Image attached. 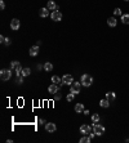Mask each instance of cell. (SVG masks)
Instances as JSON below:
<instances>
[{
    "label": "cell",
    "mask_w": 129,
    "mask_h": 143,
    "mask_svg": "<svg viewBox=\"0 0 129 143\" xmlns=\"http://www.w3.org/2000/svg\"><path fill=\"white\" fill-rule=\"evenodd\" d=\"M92 84H93V78L88 74H84L81 76V85L83 86H90Z\"/></svg>",
    "instance_id": "obj_1"
},
{
    "label": "cell",
    "mask_w": 129,
    "mask_h": 143,
    "mask_svg": "<svg viewBox=\"0 0 129 143\" xmlns=\"http://www.w3.org/2000/svg\"><path fill=\"white\" fill-rule=\"evenodd\" d=\"M80 88H81V82H72L71 85H70V92L72 93V94H79L80 93Z\"/></svg>",
    "instance_id": "obj_2"
},
{
    "label": "cell",
    "mask_w": 129,
    "mask_h": 143,
    "mask_svg": "<svg viewBox=\"0 0 129 143\" xmlns=\"http://www.w3.org/2000/svg\"><path fill=\"white\" fill-rule=\"evenodd\" d=\"M93 132L96 133V135H102V134L105 133V126L101 125V124L96 123L93 125Z\"/></svg>",
    "instance_id": "obj_3"
},
{
    "label": "cell",
    "mask_w": 129,
    "mask_h": 143,
    "mask_svg": "<svg viewBox=\"0 0 129 143\" xmlns=\"http://www.w3.org/2000/svg\"><path fill=\"white\" fill-rule=\"evenodd\" d=\"M10 68H12V70H14L17 75H21L22 70H23L18 61H12V62H10Z\"/></svg>",
    "instance_id": "obj_4"
},
{
    "label": "cell",
    "mask_w": 129,
    "mask_h": 143,
    "mask_svg": "<svg viewBox=\"0 0 129 143\" xmlns=\"http://www.w3.org/2000/svg\"><path fill=\"white\" fill-rule=\"evenodd\" d=\"M0 78H1V80H4V81H7V80H9L10 78H12V71L10 70H1L0 71Z\"/></svg>",
    "instance_id": "obj_5"
},
{
    "label": "cell",
    "mask_w": 129,
    "mask_h": 143,
    "mask_svg": "<svg viewBox=\"0 0 129 143\" xmlns=\"http://www.w3.org/2000/svg\"><path fill=\"white\" fill-rule=\"evenodd\" d=\"M50 18L53 21H56V22H58V21L62 20V13H61L60 10H53V12L50 13Z\"/></svg>",
    "instance_id": "obj_6"
},
{
    "label": "cell",
    "mask_w": 129,
    "mask_h": 143,
    "mask_svg": "<svg viewBox=\"0 0 129 143\" xmlns=\"http://www.w3.org/2000/svg\"><path fill=\"white\" fill-rule=\"evenodd\" d=\"M46 8H48L49 10H58V9H60V7H58V5H57L53 0H49V1H48Z\"/></svg>",
    "instance_id": "obj_7"
},
{
    "label": "cell",
    "mask_w": 129,
    "mask_h": 143,
    "mask_svg": "<svg viewBox=\"0 0 129 143\" xmlns=\"http://www.w3.org/2000/svg\"><path fill=\"white\" fill-rule=\"evenodd\" d=\"M60 88H61V86H58L57 84H52V85H49V88H48V92H49L50 94H56V93H58Z\"/></svg>",
    "instance_id": "obj_8"
},
{
    "label": "cell",
    "mask_w": 129,
    "mask_h": 143,
    "mask_svg": "<svg viewBox=\"0 0 129 143\" xmlns=\"http://www.w3.org/2000/svg\"><path fill=\"white\" fill-rule=\"evenodd\" d=\"M45 130L49 132V133H53V132L57 130V126H56V124L53 123H46L45 124Z\"/></svg>",
    "instance_id": "obj_9"
},
{
    "label": "cell",
    "mask_w": 129,
    "mask_h": 143,
    "mask_svg": "<svg viewBox=\"0 0 129 143\" xmlns=\"http://www.w3.org/2000/svg\"><path fill=\"white\" fill-rule=\"evenodd\" d=\"M62 82H63L64 85H71L74 82V79H72L71 75H64L63 78H62Z\"/></svg>",
    "instance_id": "obj_10"
},
{
    "label": "cell",
    "mask_w": 129,
    "mask_h": 143,
    "mask_svg": "<svg viewBox=\"0 0 129 143\" xmlns=\"http://www.w3.org/2000/svg\"><path fill=\"white\" fill-rule=\"evenodd\" d=\"M20 26H21V22L17 20V18H14V20L10 21V28H12V30H18Z\"/></svg>",
    "instance_id": "obj_11"
},
{
    "label": "cell",
    "mask_w": 129,
    "mask_h": 143,
    "mask_svg": "<svg viewBox=\"0 0 129 143\" xmlns=\"http://www.w3.org/2000/svg\"><path fill=\"white\" fill-rule=\"evenodd\" d=\"M80 133H81V134H84V135H88V134L90 133V126H89V125H86V124L81 125V126H80Z\"/></svg>",
    "instance_id": "obj_12"
},
{
    "label": "cell",
    "mask_w": 129,
    "mask_h": 143,
    "mask_svg": "<svg viewBox=\"0 0 129 143\" xmlns=\"http://www.w3.org/2000/svg\"><path fill=\"white\" fill-rule=\"evenodd\" d=\"M28 53H30V56H31V57L38 56V53H39V45H34V46H31Z\"/></svg>",
    "instance_id": "obj_13"
},
{
    "label": "cell",
    "mask_w": 129,
    "mask_h": 143,
    "mask_svg": "<svg viewBox=\"0 0 129 143\" xmlns=\"http://www.w3.org/2000/svg\"><path fill=\"white\" fill-rule=\"evenodd\" d=\"M84 104L83 103H76V106H75V112L76 114H83L84 112Z\"/></svg>",
    "instance_id": "obj_14"
},
{
    "label": "cell",
    "mask_w": 129,
    "mask_h": 143,
    "mask_svg": "<svg viewBox=\"0 0 129 143\" xmlns=\"http://www.w3.org/2000/svg\"><path fill=\"white\" fill-rule=\"evenodd\" d=\"M52 82L53 84H57V85H60V86H62V85H64L63 82H62V79H60V76H52Z\"/></svg>",
    "instance_id": "obj_15"
},
{
    "label": "cell",
    "mask_w": 129,
    "mask_h": 143,
    "mask_svg": "<svg viewBox=\"0 0 129 143\" xmlns=\"http://www.w3.org/2000/svg\"><path fill=\"white\" fill-rule=\"evenodd\" d=\"M39 16L43 17V18L48 17V16H49V9H48V8H42V9L39 10Z\"/></svg>",
    "instance_id": "obj_16"
},
{
    "label": "cell",
    "mask_w": 129,
    "mask_h": 143,
    "mask_svg": "<svg viewBox=\"0 0 129 143\" xmlns=\"http://www.w3.org/2000/svg\"><path fill=\"white\" fill-rule=\"evenodd\" d=\"M107 25L110 26V27H115V26L118 25V21H116L115 17H110V18L107 20Z\"/></svg>",
    "instance_id": "obj_17"
},
{
    "label": "cell",
    "mask_w": 129,
    "mask_h": 143,
    "mask_svg": "<svg viewBox=\"0 0 129 143\" xmlns=\"http://www.w3.org/2000/svg\"><path fill=\"white\" fill-rule=\"evenodd\" d=\"M110 101H108L107 98H105V99H101V101H99V106H101V107H103V108H108V107H110Z\"/></svg>",
    "instance_id": "obj_18"
},
{
    "label": "cell",
    "mask_w": 129,
    "mask_h": 143,
    "mask_svg": "<svg viewBox=\"0 0 129 143\" xmlns=\"http://www.w3.org/2000/svg\"><path fill=\"white\" fill-rule=\"evenodd\" d=\"M44 70H45L46 72L52 71V70H53V64H52L50 62H45V63H44Z\"/></svg>",
    "instance_id": "obj_19"
},
{
    "label": "cell",
    "mask_w": 129,
    "mask_h": 143,
    "mask_svg": "<svg viewBox=\"0 0 129 143\" xmlns=\"http://www.w3.org/2000/svg\"><path fill=\"white\" fill-rule=\"evenodd\" d=\"M106 98L111 102V101H114V99L116 98V94H115L114 92H108V93H106Z\"/></svg>",
    "instance_id": "obj_20"
},
{
    "label": "cell",
    "mask_w": 129,
    "mask_h": 143,
    "mask_svg": "<svg viewBox=\"0 0 129 143\" xmlns=\"http://www.w3.org/2000/svg\"><path fill=\"white\" fill-rule=\"evenodd\" d=\"M30 74H31V70H30L28 67H26V68H23V70H22V72H21V75H22V76H23V78H26V76H28Z\"/></svg>",
    "instance_id": "obj_21"
},
{
    "label": "cell",
    "mask_w": 129,
    "mask_h": 143,
    "mask_svg": "<svg viewBox=\"0 0 129 143\" xmlns=\"http://www.w3.org/2000/svg\"><path fill=\"white\" fill-rule=\"evenodd\" d=\"M121 22L124 25H129V14H121Z\"/></svg>",
    "instance_id": "obj_22"
},
{
    "label": "cell",
    "mask_w": 129,
    "mask_h": 143,
    "mask_svg": "<svg viewBox=\"0 0 129 143\" xmlns=\"http://www.w3.org/2000/svg\"><path fill=\"white\" fill-rule=\"evenodd\" d=\"M99 119H101V117H99V115H98V114H93V115H92V121H93V124L98 123V121H99Z\"/></svg>",
    "instance_id": "obj_23"
},
{
    "label": "cell",
    "mask_w": 129,
    "mask_h": 143,
    "mask_svg": "<svg viewBox=\"0 0 129 143\" xmlns=\"http://www.w3.org/2000/svg\"><path fill=\"white\" fill-rule=\"evenodd\" d=\"M90 141H92V138L90 137H85V135L80 138V143H89Z\"/></svg>",
    "instance_id": "obj_24"
},
{
    "label": "cell",
    "mask_w": 129,
    "mask_h": 143,
    "mask_svg": "<svg viewBox=\"0 0 129 143\" xmlns=\"http://www.w3.org/2000/svg\"><path fill=\"white\" fill-rule=\"evenodd\" d=\"M74 98H75V94H72V93L70 92V93L67 94V101H68V102H72V101H74Z\"/></svg>",
    "instance_id": "obj_25"
},
{
    "label": "cell",
    "mask_w": 129,
    "mask_h": 143,
    "mask_svg": "<svg viewBox=\"0 0 129 143\" xmlns=\"http://www.w3.org/2000/svg\"><path fill=\"white\" fill-rule=\"evenodd\" d=\"M16 82H17V84H22V82H23V76H22V75H17Z\"/></svg>",
    "instance_id": "obj_26"
},
{
    "label": "cell",
    "mask_w": 129,
    "mask_h": 143,
    "mask_svg": "<svg viewBox=\"0 0 129 143\" xmlns=\"http://www.w3.org/2000/svg\"><path fill=\"white\" fill-rule=\"evenodd\" d=\"M114 14H115V16H121V9H120V8H115Z\"/></svg>",
    "instance_id": "obj_27"
},
{
    "label": "cell",
    "mask_w": 129,
    "mask_h": 143,
    "mask_svg": "<svg viewBox=\"0 0 129 143\" xmlns=\"http://www.w3.org/2000/svg\"><path fill=\"white\" fill-rule=\"evenodd\" d=\"M3 44H5V45H10V39H9V38H5V40H4Z\"/></svg>",
    "instance_id": "obj_28"
},
{
    "label": "cell",
    "mask_w": 129,
    "mask_h": 143,
    "mask_svg": "<svg viewBox=\"0 0 129 143\" xmlns=\"http://www.w3.org/2000/svg\"><path fill=\"white\" fill-rule=\"evenodd\" d=\"M54 99H56V101L61 99V93H60V94H58V93H56V94H54Z\"/></svg>",
    "instance_id": "obj_29"
},
{
    "label": "cell",
    "mask_w": 129,
    "mask_h": 143,
    "mask_svg": "<svg viewBox=\"0 0 129 143\" xmlns=\"http://www.w3.org/2000/svg\"><path fill=\"white\" fill-rule=\"evenodd\" d=\"M0 8H1V9H5V3H4L3 0L0 1Z\"/></svg>",
    "instance_id": "obj_30"
},
{
    "label": "cell",
    "mask_w": 129,
    "mask_h": 143,
    "mask_svg": "<svg viewBox=\"0 0 129 143\" xmlns=\"http://www.w3.org/2000/svg\"><path fill=\"white\" fill-rule=\"evenodd\" d=\"M42 68H44V64H40V63H39V64H38V70L40 71Z\"/></svg>",
    "instance_id": "obj_31"
},
{
    "label": "cell",
    "mask_w": 129,
    "mask_h": 143,
    "mask_svg": "<svg viewBox=\"0 0 129 143\" xmlns=\"http://www.w3.org/2000/svg\"><path fill=\"white\" fill-rule=\"evenodd\" d=\"M83 114H84V115H89L90 112H89V110H84V112H83Z\"/></svg>",
    "instance_id": "obj_32"
},
{
    "label": "cell",
    "mask_w": 129,
    "mask_h": 143,
    "mask_svg": "<svg viewBox=\"0 0 129 143\" xmlns=\"http://www.w3.org/2000/svg\"><path fill=\"white\" fill-rule=\"evenodd\" d=\"M0 40H1V43H4V40H5V38H4V36L1 35V36H0Z\"/></svg>",
    "instance_id": "obj_33"
},
{
    "label": "cell",
    "mask_w": 129,
    "mask_h": 143,
    "mask_svg": "<svg viewBox=\"0 0 129 143\" xmlns=\"http://www.w3.org/2000/svg\"><path fill=\"white\" fill-rule=\"evenodd\" d=\"M44 123H45V121H44L43 119H40V120H39V124H44Z\"/></svg>",
    "instance_id": "obj_34"
},
{
    "label": "cell",
    "mask_w": 129,
    "mask_h": 143,
    "mask_svg": "<svg viewBox=\"0 0 129 143\" xmlns=\"http://www.w3.org/2000/svg\"><path fill=\"white\" fill-rule=\"evenodd\" d=\"M124 1H129V0H124Z\"/></svg>",
    "instance_id": "obj_35"
}]
</instances>
